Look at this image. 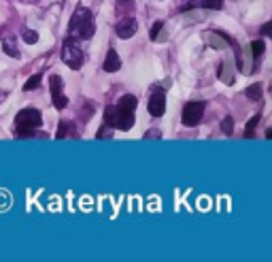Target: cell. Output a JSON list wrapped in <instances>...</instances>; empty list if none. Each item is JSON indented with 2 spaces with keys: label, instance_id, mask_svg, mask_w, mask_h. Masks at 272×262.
I'll use <instances>...</instances> for the list:
<instances>
[{
  "label": "cell",
  "instance_id": "1",
  "mask_svg": "<svg viewBox=\"0 0 272 262\" xmlns=\"http://www.w3.org/2000/svg\"><path fill=\"white\" fill-rule=\"evenodd\" d=\"M136 96L126 94L121 96L117 105L109 107L105 111V124H109L113 130H130L134 124V113H136Z\"/></svg>",
  "mask_w": 272,
  "mask_h": 262
},
{
  "label": "cell",
  "instance_id": "2",
  "mask_svg": "<svg viewBox=\"0 0 272 262\" xmlns=\"http://www.w3.org/2000/svg\"><path fill=\"white\" fill-rule=\"evenodd\" d=\"M96 32V24H94V15L87 6H77L73 13V19H70L68 26V36L75 38V41H89Z\"/></svg>",
  "mask_w": 272,
  "mask_h": 262
},
{
  "label": "cell",
  "instance_id": "3",
  "mask_svg": "<svg viewBox=\"0 0 272 262\" xmlns=\"http://www.w3.org/2000/svg\"><path fill=\"white\" fill-rule=\"evenodd\" d=\"M43 124V115L38 109L26 107L15 115V134L17 137H32Z\"/></svg>",
  "mask_w": 272,
  "mask_h": 262
},
{
  "label": "cell",
  "instance_id": "4",
  "mask_svg": "<svg viewBox=\"0 0 272 262\" xmlns=\"http://www.w3.org/2000/svg\"><path fill=\"white\" fill-rule=\"evenodd\" d=\"M62 60L64 64H66L68 68H73V70H79L83 66V62H85V54H83V49L77 45L75 38H66L62 45Z\"/></svg>",
  "mask_w": 272,
  "mask_h": 262
},
{
  "label": "cell",
  "instance_id": "5",
  "mask_svg": "<svg viewBox=\"0 0 272 262\" xmlns=\"http://www.w3.org/2000/svg\"><path fill=\"white\" fill-rule=\"evenodd\" d=\"M204 102L200 100H191L187 102V105L183 107V113H181V119H183V124L187 128H196L200 121H202V115H204Z\"/></svg>",
  "mask_w": 272,
  "mask_h": 262
},
{
  "label": "cell",
  "instance_id": "6",
  "mask_svg": "<svg viewBox=\"0 0 272 262\" xmlns=\"http://www.w3.org/2000/svg\"><path fill=\"white\" fill-rule=\"evenodd\" d=\"M49 89H51V100H54V105L55 109H66L68 105V98L64 96V81H62V77H57V75H51L49 77Z\"/></svg>",
  "mask_w": 272,
  "mask_h": 262
},
{
  "label": "cell",
  "instance_id": "7",
  "mask_svg": "<svg viewBox=\"0 0 272 262\" xmlns=\"http://www.w3.org/2000/svg\"><path fill=\"white\" fill-rule=\"evenodd\" d=\"M149 113L153 115V117H162L166 111V94H164V89L162 87H153V92L151 96H149Z\"/></svg>",
  "mask_w": 272,
  "mask_h": 262
},
{
  "label": "cell",
  "instance_id": "8",
  "mask_svg": "<svg viewBox=\"0 0 272 262\" xmlns=\"http://www.w3.org/2000/svg\"><path fill=\"white\" fill-rule=\"evenodd\" d=\"M136 30H138V22H136L134 17H130V15H126L124 19H119V24L115 26V32H117V36L124 38V41L132 38L136 34Z\"/></svg>",
  "mask_w": 272,
  "mask_h": 262
},
{
  "label": "cell",
  "instance_id": "9",
  "mask_svg": "<svg viewBox=\"0 0 272 262\" xmlns=\"http://www.w3.org/2000/svg\"><path fill=\"white\" fill-rule=\"evenodd\" d=\"M102 68H105V73H117V70L121 68V58H119V54L115 49L107 51V58H105Z\"/></svg>",
  "mask_w": 272,
  "mask_h": 262
},
{
  "label": "cell",
  "instance_id": "10",
  "mask_svg": "<svg viewBox=\"0 0 272 262\" xmlns=\"http://www.w3.org/2000/svg\"><path fill=\"white\" fill-rule=\"evenodd\" d=\"M2 49H4L6 56L19 58V47H17V38L15 36H4L2 38Z\"/></svg>",
  "mask_w": 272,
  "mask_h": 262
},
{
  "label": "cell",
  "instance_id": "11",
  "mask_svg": "<svg viewBox=\"0 0 272 262\" xmlns=\"http://www.w3.org/2000/svg\"><path fill=\"white\" fill-rule=\"evenodd\" d=\"M149 36H151V41H158V43L164 41V38H166V34H164V22H155L151 26V30H149Z\"/></svg>",
  "mask_w": 272,
  "mask_h": 262
},
{
  "label": "cell",
  "instance_id": "12",
  "mask_svg": "<svg viewBox=\"0 0 272 262\" xmlns=\"http://www.w3.org/2000/svg\"><path fill=\"white\" fill-rule=\"evenodd\" d=\"M68 134H75V126L70 124V121L62 119V121H60V128H57V134H55V137H57V139H66Z\"/></svg>",
  "mask_w": 272,
  "mask_h": 262
},
{
  "label": "cell",
  "instance_id": "13",
  "mask_svg": "<svg viewBox=\"0 0 272 262\" xmlns=\"http://www.w3.org/2000/svg\"><path fill=\"white\" fill-rule=\"evenodd\" d=\"M134 11V0H117V13L119 15H130Z\"/></svg>",
  "mask_w": 272,
  "mask_h": 262
},
{
  "label": "cell",
  "instance_id": "14",
  "mask_svg": "<svg viewBox=\"0 0 272 262\" xmlns=\"http://www.w3.org/2000/svg\"><path fill=\"white\" fill-rule=\"evenodd\" d=\"M247 96L251 100H260L262 98V83H253L247 87Z\"/></svg>",
  "mask_w": 272,
  "mask_h": 262
},
{
  "label": "cell",
  "instance_id": "15",
  "mask_svg": "<svg viewBox=\"0 0 272 262\" xmlns=\"http://www.w3.org/2000/svg\"><path fill=\"white\" fill-rule=\"evenodd\" d=\"M200 4L204 9H211V11H221L223 9V0H200Z\"/></svg>",
  "mask_w": 272,
  "mask_h": 262
},
{
  "label": "cell",
  "instance_id": "16",
  "mask_svg": "<svg viewBox=\"0 0 272 262\" xmlns=\"http://www.w3.org/2000/svg\"><path fill=\"white\" fill-rule=\"evenodd\" d=\"M264 54V41H253L251 43V56H253V60H260Z\"/></svg>",
  "mask_w": 272,
  "mask_h": 262
},
{
  "label": "cell",
  "instance_id": "17",
  "mask_svg": "<svg viewBox=\"0 0 272 262\" xmlns=\"http://www.w3.org/2000/svg\"><path fill=\"white\" fill-rule=\"evenodd\" d=\"M41 79H43L41 75H34V77H30V79L26 81V86H24V92H32V89H36L38 86H41Z\"/></svg>",
  "mask_w": 272,
  "mask_h": 262
},
{
  "label": "cell",
  "instance_id": "18",
  "mask_svg": "<svg viewBox=\"0 0 272 262\" xmlns=\"http://www.w3.org/2000/svg\"><path fill=\"white\" fill-rule=\"evenodd\" d=\"M22 36H24V41L28 43V45L38 43V32H36V30H28V28H26V30L22 32Z\"/></svg>",
  "mask_w": 272,
  "mask_h": 262
},
{
  "label": "cell",
  "instance_id": "19",
  "mask_svg": "<svg viewBox=\"0 0 272 262\" xmlns=\"http://www.w3.org/2000/svg\"><path fill=\"white\" fill-rule=\"evenodd\" d=\"M221 130H223V134H232V132H234V119H232L230 115L223 119V124H221Z\"/></svg>",
  "mask_w": 272,
  "mask_h": 262
},
{
  "label": "cell",
  "instance_id": "20",
  "mask_svg": "<svg viewBox=\"0 0 272 262\" xmlns=\"http://www.w3.org/2000/svg\"><path fill=\"white\" fill-rule=\"evenodd\" d=\"M257 124H260V115H255V117H251L249 119V124H247V137H251V134H253V128H257Z\"/></svg>",
  "mask_w": 272,
  "mask_h": 262
},
{
  "label": "cell",
  "instance_id": "21",
  "mask_svg": "<svg viewBox=\"0 0 272 262\" xmlns=\"http://www.w3.org/2000/svg\"><path fill=\"white\" fill-rule=\"evenodd\" d=\"M111 132H113V128L109 124H105V128H100V130H98V139H109V137H111Z\"/></svg>",
  "mask_w": 272,
  "mask_h": 262
},
{
  "label": "cell",
  "instance_id": "22",
  "mask_svg": "<svg viewBox=\"0 0 272 262\" xmlns=\"http://www.w3.org/2000/svg\"><path fill=\"white\" fill-rule=\"evenodd\" d=\"M270 28H272V24L268 22V24H264L262 26V36H268L270 34Z\"/></svg>",
  "mask_w": 272,
  "mask_h": 262
},
{
  "label": "cell",
  "instance_id": "23",
  "mask_svg": "<svg viewBox=\"0 0 272 262\" xmlns=\"http://www.w3.org/2000/svg\"><path fill=\"white\" fill-rule=\"evenodd\" d=\"M145 137H147V139H151V137H153V139H160V132H158V130H149Z\"/></svg>",
  "mask_w": 272,
  "mask_h": 262
},
{
  "label": "cell",
  "instance_id": "24",
  "mask_svg": "<svg viewBox=\"0 0 272 262\" xmlns=\"http://www.w3.org/2000/svg\"><path fill=\"white\" fill-rule=\"evenodd\" d=\"M4 98H6V94L2 92V94H0V100H4Z\"/></svg>",
  "mask_w": 272,
  "mask_h": 262
}]
</instances>
